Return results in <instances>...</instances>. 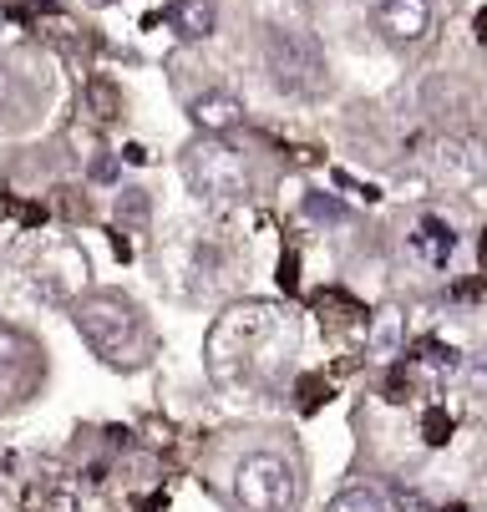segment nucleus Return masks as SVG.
Instances as JSON below:
<instances>
[{
  "label": "nucleus",
  "mask_w": 487,
  "mask_h": 512,
  "mask_svg": "<svg viewBox=\"0 0 487 512\" xmlns=\"http://www.w3.org/2000/svg\"><path fill=\"white\" fill-rule=\"evenodd\" d=\"M77 330L117 371H132V365L148 360V325L122 295H87L77 305Z\"/></svg>",
  "instance_id": "1"
},
{
  "label": "nucleus",
  "mask_w": 487,
  "mask_h": 512,
  "mask_svg": "<svg viewBox=\"0 0 487 512\" xmlns=\"http://www.w3.org/2000/svg\"><path fill=\"white\" fill-rule=\"evenodd\" d=\"M178 173H183V183H188L198 198H208V203H239V198L249 193V173H244L239 153L224 148V137H198V142H188L183 158H178Z\"/></svg>",
  "instance_id": "2"
},
{
  "label": "nucleus",
  "mask_w": 487,
  "mask_h": 512,
  "mask_svg": "<svg viewBox=\"0 0 487 512\" xmlns=\"http://www.w3.org/2000/svg\"><path fill=\"white\" fill-rule=\"evenodd\" d=\"M264 66H269L274 87H285L295 97L325 87V51L310 31H295V26L264 31Z\"/></svg>",
  "instance_id": "3"
},
{
  "label": "nucleus",
  "mask_w": 487,
  "mask_h": 512,
  "mask_svg": "<svg viewBox=\"0 0 487 512\" xmlns=\"http://www.w3.org/2000/svg\"><path fill=\"white\" fill-rule=\"evenodd\" d=\"M295 467L285 457H274V452H254L244 457L239 477H234V497L244 512H290L295 507Z\"/></svg>",
  "instance_id": "4"
},
{
  "label": "nucleus",
  "mask_w": 487,
  "mask_h": 512,
  "mask_svg": "<svg viewBox=\"0 0 487 512\" xmlns=\"http://www.w3.org/2000/svg\"><path fill=\"white\" fill-rule=\"evenodd\" d=\"M41 386V355L21 330H0V411L21 406Z\"/></svg>",
  "instance_id": "5"
},
{
  "label": "nucleus",
  "mask_w": 487,
  "mask_h": 512,
  "mask_svg": "<svg viewBox=\"0 0 487 512\" xmlns=\"http://www.w3.org/2000/svg\"><path fill=\"white\" fill-rule=\"evenodd\" d=\"M376 26L391 41H422L432 31V0H381Z\"/></svg>",
  "instance_id": "6"
},
{
  "label": "nucleus",
  "mask_w": 487,
  "mask_h": 512,
  "mask_svg": "<svg viewBox=\"0 0 487 512\" xmlns=\"http://www.w3.org/2000/svg\"><path fill=\"white\" fill-rule=\"evenodd\" d=\"M432 168H437V178H442V183H452V188H472V183H482L487 158L472 148V142H437Z\"/></svg>",
  "instance_id": "7"
},
{
  "label": "nucleus",
  "mask_w": 487,
  "mask_h": 512,
  "mask_svg": "<svg viewBox=\"0 0 487 512\" xmlns=\"http://www.w3.org/2000/svg\"><path fill=\"white\" fill-rule=\"evenodd\" d=\"M168 21H173V31L183 41H208L214 26H219V6H214V0H173Z\"/></svg>",
  "instance_id": "8"
},
{
  "label": "nucleus",
  "mask_w": 487,
  "mask_h": 512,
  "mask_svg": "<svg viewBox=\"0 0 487 512\" xmlns=\"http://www.w3.org/2000/svg\"><path fill=\"white\" fill-rule=\"evenodd\" d=\"M239 122H244V107H239L229 92H208V97L193 102V127H198V132L224 137V132H234Z\"/></svg>",
  "instance_id": "9"
},
{
  "label": "nucleus",
  "mask_w": 487,
  "mask_h": 512,
  "mask_svg": "<svg viewBox=\"0 0 487 512\" xmlns=\"http://www.w3.org/2000/svg\"><path fill=\"white\" fill-rule=\"evenodd\" d=\"M401 340H406V315H401L396 305H386V310L371 320V330H366V350H371L376 360H396V355H401Z\"/></svg>",
  "instance_id": "10"
},
{
  "label": "nucleus",
  "mask_w": 487,
  "mask_h": 512,
  "mask_svg": "<svg viewBox=\"0 0 487 512\" xmlns=\"http://www.w3.org/2000/svg\"><path fill=\"white\" fill-rule=\"evenodd\" d=\"M416 244H422L427 254H432V264H447V254H452V229L447 224H437V218H427V224L422 229H416Z\"/></svg>",
  "instance_id": "11"
},
{
  "label": "nucleus",
  "mask_w": 487,
  "mask_h": 512,
  "mask_svg": "<svg viewBox=\"0 0 487 512\" xmlns=\"http://www.w3.org/2000/svg\"><path fill=\"white\" fill-rule=\"evenodd\" d=\"M325 401H330V381H325V376H300V381H295V406H300L305 416H315Z\"/></svg>",
  "instance_id": "12"
},
{
  "label": "nucleus",
  "mask_w": 487,
  "mask_h": 512,
  "mask_svg": "<svg viewBox=\"0 0 487 512\" xmlns=\"http://www.w3.org/2000/svg\"><path fill=\"white\" fill-rule=\"evenodd\" d=\"M330 512H386V502H381L371 487H345V492L330 502Z\"/></svg>",
  "instance_id": "13"
},
{
  "label": "nucleus",
  "mask_w": 487,
  "mask_h": 512,
  "mask_svg": "<svg viewBox=\"0 0 487 512\" xmlns=\"http://www.w3.org/2000/svg\"><path fill=\"white\" fill-rule=\"evenodd\" d=\"M87 102H92V112H97L102 122H112V117H117V107H122V97H117V87H112L107 77H97V82L87 87Z\"/></svg>",
  "instance_id": "14"
},
{
  "label": "nucleus",
  "mask_w": 487,
  "mask_h": 512,
  "mask_svg": "<svg viewBox=\"0 0 487 512\" xmlns=\"http://www.w3.org/2000/svg\"><path fill=\"white\" fill-rule=\"evenodd\" d=\"M422 436H427V447H442L447 436H452V416H447L442 406H432V411L422 416Z\"/></svg>",
  "instance_id": "15"
},
{
  "label": "nucleus",
  "mask_w": 487,
  "mask_h": 512,
  "mask_svg": "<svg viewBox=\"0 0 487 512\" xmlns=\"http://www.w3.org/2000/svg\"><path fill=\"white\" fill-rule=\"evenodd\" d=\"M462 376H467L472 391H487V355H472V360L462 365Z\"/></svg>",
  "instance_id": "16"
},
{
  "label": "nucleus",
  "mask_w": 487,
  "mask_h": 512,
  "mask_svg": "<svg viewBox=\"0 0 487 512\" xmlns=\"http://www.w3.org/2000/svg\"><path fill=\"white\" fill-rule=\"evenodd\" d=\"M122 218H148V193H122Z\"/></svg>",
  "instance_id": "17"
},
{
  "label": "nucleus",
  "mask_w": 487,
  "mask_h": 512,
  "mask_svg": "<svg viewBox=\"0 0 487 512\" xmlns=\"http://www.w3.org/2000/svg\"><path fill=\"white\" fill-rule=\"evenodd\" d=\"M92 178H97V183L117 178V163H112V158H97V163H92Z\"/></svg>",
  "instance_id": "18"
},
{
  "label": "nucleus",
  "mask_w": 487,
  "mask_h": 512,
  "mask_svg": "<svg viewBox=\"0 0 487 512\" xmlns=\"http://www.w3.org/2000/svg\"><path fill=\"white\" fill-rule=\"evenodd\" d=\"M51 512H77V497H72V492H56V497H51Z\"/></svg>",
  "instance_id": "19"
},
{
  "label": "nucleus",
  "mask_w": 487,
  "mask_h": 512,
  "mask_svg": "<svg viewBox=\"0 0 487 512\" xmlns=\"http://www.w3.org/2000/svg\"><path fill=\"white\" fill-rule=\"evenodd\" d=\"M6 102H11V71L0 66V112H6Z\"/></svg>",
  "instance_id": "20"
},
{
  "label": "nucleus",
  "mask_w": 487,
  "mask_h": 512,
  "mask_svg": "<svg viewBox=\"0 0 487 512\" xmlns=\"http://www.w3.org/2000/svg\"><path fill=\"white\" fill-rule=\"evenodd\" d=\"M280 279H285V289H295V254H285V274Z\"/></svg>",
  "instance_id": "21"
},
{
  "label": "nucleus",
  "mask_w": 487,
  "mask_h": 512,
  "mask_svg": "<svg viewBox=\"0 0 487 512\" xmlns=\"http://www.w3.org/2000/svg\"><path fill=\"white\" fill-rule=\"evenodd\" d=\"M477 41H487V11L477 16Z\"/></svg>",
  "instance_id": "22"
},
{
  "label": "nucleus",
  "mask_w": 487,
  "mask_h": 512,
  "mask_svg": "<svg viewBox=\"0 0 487 512\" xmlns=\"http://www.w3.org/2000/svg\"><path fill=\"white\" fill-rule=\"evenodd\" d=\"M477 254H482V274H487V234H482V249Z\"/></svg>",
  "instance_id": "23"
},
{
  "label": "nucleus",
  "mask_w": 487,
  "mask_h": 512,
  "mask_svg": "<svg viewBox=\"0 0 487 512\" xmlns=\"http://www.w3.org/2000/svg\"><path fill=\"white\" fill-rule=\"evenodd\" d=\"M442 512H472V507H462V502H452V507H442Z\"/></svg>",
  "instance_id": "24"
}]
</instances>
